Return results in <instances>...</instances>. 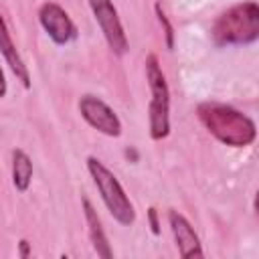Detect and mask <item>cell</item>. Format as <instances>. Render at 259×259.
<instances>
[{
  "label": "cell",
  "mask_w": 259,
  "mask_h": 259,
  "mask_svg": "<svg viewBox=\"0 0 259 259\" xmlns=\"http://www.w3.org/2000/svg\"><path fill=\"white\" fill-rule=\"evenodd\" d=\"M89 8L95 16V22L99 24L109 49L113 55H125L127 53V36L123 30V24L119 20L117 8L113 6L111 0H87Z\"/></svg>",
  "instance_id": "cell-5"
},
{
  "label": "cell",
  "mask_w": 259,
  "mask_h": 259,
  "mask_svg": "<svg viewBox=\"0 0 259 259\" xmlns=\"http://www.w3.org/2000/svg\"><path fill=\"white\" fill-rule=\"evenodd\" d=\"M196 115L204 125V130L225 146L245 148L251 146L257 138L255 121L227 103L202 101L196 107Z\"/></svg>",
  "instance_id": "cell-1"
},
{
  "label": "cell",
  "mask_w": 259,
  "mask_h": 259,
  "mask_svg": "<svg viewBox=\"0 0 259 259\" xmlns=\"http://www.w3.org/2000/svg\"><path fill=\"white\" fill-rule=\"evenodd\" d=\"M0 53L6 61V65L10 67V71L16 75V79L22 83L24 89H30V73H28V67L24 65L12 36H10V30H8V24L0 12Z\"/></svg>",
  "instance_id": "cell-9"
},
{
  "label": "cell",
  "mask_w": 259,
  "mask_h": 259,
  "mask_svg": "<svg viewBox=\"0 0 259 259\" xmlns=\"http://www.w3.org/2000/svg\"><path fill=\"white\" fill-rule=\"evenodd\" d=\"M83 204V214H85V223H87V231H89V239H91V245H93V251L103 257V259H109L113 255L111 247H109V241L105 237V231H103V225H101V219L97 214V210L93 208V204L89 202V198L83 196L81 200Z\"/></svg>",
  "instance_id": "cell-10"
},
{
  "label": "cell",
  "mask_w": 259,
  "mask_h": 259,
  "mask_svg": "<svg viewBox=\"0 0 259 259\" xmlns=\"http://www.w3.org/2000/svg\"><path fill=\"white\" fill-rule=\"evenodd\" d=\"M87 170L101 194V200L105 204V208L109 210V214L123 227H132L136 223V210L134 204L130 200V196L125 194L123 186L119 184V180L115 178V174L95 156L87 158Z\"/></svg>",
  "instance_id": "cell-4"
},
{
  "label": "cell",
  "mask_w": 259,
  "mask_h": 259,
  "mask_svg": "<svg viewBox=\"0 0 259 259\" xmlns=\"http://www.w3.org/2000/svg\"><path fill=\"white\" fill-rule=\"evenodd\" d=\"M79 113L93 130L101 132L103 136L117 138L121 134V121L117 113L95 95H83L79 99Z\"/></svg>",
  "instance_id": "cell-6"
},
{
  "label": "cell",
  "mask_w": 259,
  "mask_h": 259,
  "mask_svg": "<svg viewBox=\"0 0 259 259\" xmlns=\"http://www.w3.org/2000/svg\"><path fill=\"white\" fill-rule=\"evenodd\" d=\"M32 180V160L30 156L16 148L12 150V184L18 192H26Z\"/></svg>",
  "instance_id": "cell-11"
},
{
  "label": "cell",
  "mask_w": 259,
  "mask_h": 259,
  "mask_svg": "<svg viewBox=\"0 0 259 259\" xmlns=\"http://www.w3.org/2000/svg\"><path fill=\"white\" fill-rule=\"evenodd\" d=\"M18 255H20L22 259H26V257L30 255V243H28L26 239H20V241H18Z\"/></svg>",
  "instance_id": "cell-14"
},
{
  "label": "cell",
  "mask_w": 259,
  "mask_h": 259,
  "mask_svg": "<svg viewBox=\"0 0 259 259\" xmlns=\"http://www.w3.org/2000/svg\"><path fill=\"white\" fill-rule=\"evenodd\" d=\"M38 22L55 45H69L77 38V26L69 12L57 2H45L38 8Z\"/></svg>",
  "instance_id": "cell-7"
},
{
  "label": "cell",
  "mask_w": 259,
  "mask_h": 259,
  "mask_svg": "<svg viewBox=\"0 0 259 259\" xmlns=\"http://www.w3.org/2000/svg\"><path fill=\"white\" fill-rule=\"evenodd\" d=\"M154 10H156L158 22H160V26H162V30H164L166 47H168V51H172V49H174V26H172V22L168 20V16H166V12H164V8H162V4H160V2H156V4H154Z\"/></svg>",
  "instance_id": "cell-12"
},
{
  "label": "cell",
  "mask_w": 259,
  "mask_h": 259,
  "mask_svg": "<svg viewBox=\"0 0 259 259\" xmlns=\"http://www.w3.org/2000/svg\"><path fill=\"white\" fill-rule=\"evenodd\" d=\"M168 223H170V231L174 235V243L178 247L180 257L188 259V257H202L204 255V251L200 247V239L184 214H180L178 210H170Z\"/></svg>",
  "instance_id": "cell-8"
},
{
  "label": "cell",
  "mask_w": 259,
  "mask_h": 259,
  "mask_svg": "<svg viewBox=\"0 0 259 259\" xmlns=\"http://www.w3.org/2000/svg\"><path fill=\"white\" fill-rule=\"evenodd\" d=\"M217 47H241L259 38V6L253 0L235 4L221 12L210 28Z\"/></svg>",
  "instance_id": "cell-2"
},
{
  "label": "cell",
  "mask_w": 259,
  "mask_h": 259,
  "mask_svg": "<svg viewBox=\"0 0 259 259\" xmlns=\"http://www.w3.org/2000/svg\"><path fill=\"white\" fill-rule=\"evenodd\" d=\"M148 221H150V231L152 235H160V221H158V210L156 206L148 208Z\"/></svg>",
  "instance_id": "cell-13"
},
{
  "label": "cell",
  "mask_w": 259,
  "mask_h": 259,
  "mask_svg": "<svg viewBox=\"0 0 259 259\" xmlns=\"http://www.w3.org/2000/svg\"><path fill=\"white\" fill-rule=\"evenodd\" d=\"M6 91H8V87H6V77H4V71H2V67H0V99L6 95Z\"/></svg>",
  "instance_id": "cell-15"
},
{
  "label": "cell",
  "mask_w": 259,
  "mask_h": 259,
  "mask_svg": "<svg viewBox=\"0 0 259 259\" xmlns=\"http://www.w3.org/2000/svg\"><path fill=\"white\" fill-rule=\"evenodd\" d=\"M146 79L152 93L150 107H148V123H150V138L160 142L170 134V89L166 83V75L160 67V61L154 53L146 57Z\"/></svg>",
  "instance_id": "cell-3"
}]
</instances>
